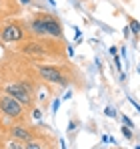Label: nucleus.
Instances as JSON below:
<instances>
[{
    "label": "nucleus",
    "mask_w": 140,
    "mask_h": 149,
    "mask_svg": "<svg viewBox=\"0 0 140 149\" xmlns=\"http://www.w3.org/2000/svg\"><path fill=\"white\" fill-rule=\"evenodd\" d=\"M40 22H42V26H44L48 36H56V38L62 36V28H60V24H58L56 18H52V16H40Z\"/></svg>",
    "instance_id": "nucleus-4"
},
{
    "label": "nucleus",
    "mask_w": 140,
    "mask_h": 149,
    "mask_svg": "<svg viewBox=\"0 0 140 149\" xmlns=\"http://www.w3.org/2000/svg\"><path fill=\"white\" fill-rule=\"evenodd\" d=\"M38 73H40L42 79H46L48 83H60V85H66V81H64L62 73H60V69H56V67L42 65V67H38Z\"/></svg>",
    "instance_id": "nucleus-3"
},
{
    "label": "nucleus",
    "mask_w": 140,
    "mask_h": 149,
    "mask_svg": "<svg viewBox=\"0 0 140 149\" xmlns=\"http://www.w3.org/2000/svg\"><path fill=\"white\" fill-rule=\"evenodd\" d=\"M122 133H124V135H126V137H128V139H130V137H132V133H130V127H124V129H122Z\"/></svg>",
    "instance_id": "nucleus-11"
},
{
    "label": "nucleus",
    "mask_w": 140,
    "mask_h": 149,
    "mask_svg": "<svg viewBox=\"0 0 140 149\" xmlns=\"http://www.w3.org/2000/svg\"><path fill=\"white\" fill-rule=\"evenodd\" d=\"M12 137H14L16 141H20V143H28V141H30V131H28L26 127L16 125V127H12Z\"/></svg>",
    "instance_id": "nucleus-6"
},
{
    "label": "nucleus",
    "mask_w": 140,
    "mask_h": 149,
    "mask_svg": "<svg viewBox=\"0 0 140 149\" xmlns=\"http://www.w3.org/2000/svg\"><path fill=\"white\" fill-rule=\"evenodd\" d=\"M2 40L4 42H16V40H20L22 38V28L18 24H8L4 30H2Z\"/></svg>",
    "instance_id": "nucleus-5"
},
{
    "label": "nucleus",
    "mask_w": 140,
    "mask_h": 149,
    "mask_svg": "<svg viewBox=\"0 0 140 149\" xmlns=\"http://www.w3.org/2000/svg\"><path fill=\"white\" fill-rule=\"evenodd\" d=\"M30 28H32V32L38 34V36H44V34H46V30H44V26H42V22H40V18L32 20V22H30Z\"/></svg>",
    "instance_id": "nucleus-8"
},
{
    "label": "nucleus",
    "mask_w": 140,
    "mask_h": 149,
    "mask_svg": "<svg viewBox=\"0 0 140 149\" xmlns=\"http://www.w3.org/2000/svg\"><path fill=\"white\" fill-rule=\"evenodd\" d=\"M106 115H110V117H114V109H110V107H108V109H106Z\"/></svg>",
    "instance_id": "nucleus-14"
},
{
    "label": "nucleus",
    "mask_w": 140,
    "mask_h": 149,
    "mask_svg": "<svg viewBox=\"0 0 140 149\" xmlns=\"http://www.w3.org/2000/svg\"><path fill=\"white\" fill-rule=\"evenodd\" d=\"M124 123H126V127H132V121H130L128 117H124Z\"/></svg>",
    "instance_id": "nucleus-17"
},
{
    "label": "nucleus",
    "mask_w": 140,
    "mask_h": 149,
    "mask_svg": "<svg viewBox=\"0 0 140 149\" xmlns=\"http://www.w3.org/2000/svg\"><path fill=\"white\" fill-rule=\"evenodd\" d=\"M40 117H42V113H40V111L36 109V111H34V119H40Z\"/></svg>",
    "instance_id": "nucleus-15"
},
{
    "label": "nucleus",
    "mask_w": 140,
    "mask_h": 149,
    "mask_svg": "<svg viewBox=\"0 0 140 149\" xmlns=\"http://www.w3.org/2000/svg\"><path fill=\"white\" fill-rule=\"evenodd\" d=\"M22 50L26 54H42V52H44V49H42L38 42H28V45H24Z\"/></svg>",
    "instance_id": "nucleus-7"
},
{
    "label": "nucleus",
    "mask_w": 140,
    "mask_h": 149,
    "mask_svg": "<svg viewBox=\"0 0 140 149\" xmlns=\"http://www.w3.org/2000/svg\"><path fill=\"white\" fill-rule=\"evenodd\" d=\"M6 95H10L12 99H16L20 105H22V107L30 105V101H32L30 93H28V87H26V85H22V83H12V85H6Z\"/></svg>",
    "instance_id": "nucleus-1"
},
{
    "label": "nucleus",
    "mask_w": 140,
    "mask_h": 149,
    "mask_svg": "<svg viewBox=\"0 0 140 149\" xmlns=\"http://www.w3.org/2000/svg\"><path fill=\"white\" fill-rule=\"evenodd\" d=\"M0 111L6 115V117H20L22 115V105L16 99H12L10 95H4L0 99Z\"/></svg>",
    "instance_id": "nucleus-2"
},
{
    "label": "nucleus",
    "mask_w": 140,
    "mask_h": 149,
    "mask_svg": "<svg viewBox=\"0 0 140 149\" xmlns=\"http://www.w3.org/2000/svg\"><path fill=\"white\" fill-rule=\"evenodd\" d=\"M66 54H68V56H72V54H74V49H72V47H68V49H66Z\"/></svg>",
    "instance_id": "nucleus-16"
},
{
    "label": "nucleus",
    "mask_w": 140,
    "mask_h": 149,
    "mask_svg": "<svg viewBox=\"0 0 140 149\" xmlns=\"http://www.w3.org/2000/svg\"><path fill=\"white\" fill-rule=\"evenodd\" d=\"M8 149H26V145L20 143V141H16V139H12V141L8 143Z\"/></svg>",
    "instance_id": "nucleus-9"
},
{
    "label": "nucleus",
    "mask_w": 140,
    "mask_h": 149,
    "mask_svg": "<svg viewBox=\"0 0 140 149\" xmlns=\"http://www.w3.org/2000/svg\"><path fill=\"white\" fill-rule=\"evenodd\" d=\"M56 109H58V101H54V103H52V113H56Z\"/></svg>",
    "instance_id": "nucleus-13"
},
{
    "label": "nucleus",
    "mask_w": 140,
    "mask_h": 149,
    "mask_svg": "<svg viewBox=\"0 0 140 149\" xmlns=\"http://www.w3.org/2000/svg\"><path fill=\"white\" fill-rule=\"evenodd\" d=\"M26 149H42V147H40L38 143H28V145H26Z\"/></svg>",
    "instance_id": "nucleus-12"
},
{
    "label": "nucleus",
    "mask_w": 140,
    "mask_h": 149,
    "mask_svg": "<svg viewBox=\"0 0 140 149\" xmlns=\"http://www.w3.org/2000/svg\"><path fill=\"white\" fill-rule=\"evenodd\" d=\"M130 30H132L134 34H138V32H140V24L136 22V20H130Z\"/></svg>",
    "instance_id": "nucleus-10"
}]
</instances>
